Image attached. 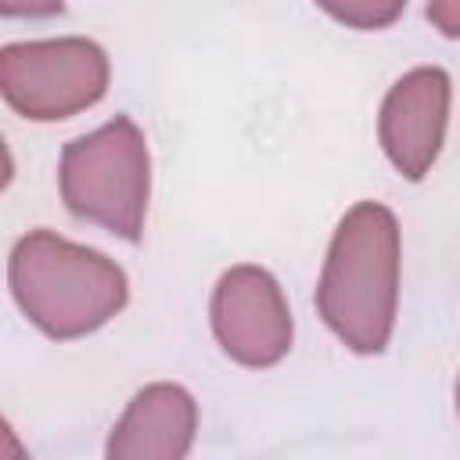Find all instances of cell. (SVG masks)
I'll use <instances>...</instances> for the list:
<instances>
[{
	"label": "cell",
	"instance_id": "obj_1",
	"mask_svg": "<svg viewBox=\"0 0 460 460\" xmlns=\"http://www.w3.org/2000/svg\"><path fill=\"white\" fill-rule=\"evenodd\" d=\"M399 262L395 212L381 201H356L331 237L316 284V313L345 349L359 356L388 349L399 316Z\"/></svg>",
	"mask_w": 460,
	"mask_h": 460
},
{
	"label": "cell",
	"instance_id": "obj_2",
	"mask_svg": "<svg viewBox=\"0 0 460 460\" xmlns=\"http://www.w3.org/2000/svg\"><path fill=\"white\" fill-rule=\"evenodd\" d=\"M7 284L25 320L58 341L101 331L129 302V277L115 259L43 226L14 241Z\"/></svg>",
	"mask_w": 460,
	"mask_h": 460
},
{
	"label": "cell",
	"instance_id": "obj_3",
	"mask_svg": "<svg viewBox=\"0 0 460 460\" xmlns=\"http://www.w3.org/2000/svg\"><path fill=\"white\" fill-rule=\"evenodd\" d=\"M58 190L75 219L97 223L122 241H140L151 198L144 129L129 115H115L68 140L58 158Z\"/></svg>",
	"mask_w": 460,
	"mask_h": 460
},
{
	"label": "cell",
	"instance_id": "obj_4",
	"mask_svg": "<svg viewBox=\"0 0 460 460\" xmlns=\"http://www.w3.org/2000/svg\"><path fill=\"white\" fill-rule=\"evenodd\" d=\"M111 83V61L86 36L22 40L0 47V93L29 122H61L93 108Z\"/></svg>",
	"mask_w": 460,
	"mask_h": 460
},
{
	"label": "cell",
	"instance_id": "obj_5",
	"mask_svg": "<svg viewBox=\"0 0 460 460\" xmlns=\"http://www.w3.org/2000/svg\"><path fill=\"white\" fill-rule=\"evenodd\" d=\"M208 316L219 349L241 367L262 370L291 352L295 323L284 288L270 270L255 262L230 266L216 280Z\"/></svg>",
	"mask_w": 460,
	"mask_h": 460
},
{
	"label": "cell",
	"instance_id": "obj_6",
	"mask_svg": "<svg viewBox=\"0 0 460 460\" xmlns=\"http://www.w3.org/2000/svg\"><path fill=\"white\" fill-rule=\"evenodd\" d=\"M453 83L438 65H417L392 83L377 111V140L392 169L406 180H424L438 162L449 126Z\"/></svg>",
	"mask_w": 460,
	"mask_h": 460
},
{
	"label": "cell",
	"instance_id": "obj_7",
	"mask_svg": "<svg viewBox=\"0 0 460 460\" xmlns=\"http://www.w3.org/2000/svg\"><path fill=\"white\" fill-rule=\"evenodd\" d=\"M198 435V402L183 385H144L108 435V460H183Z\"/></svg>",
	"mask_w": 460,
	"mask_h": 460
},
{
	"label": "cell",
	"instance_id": "obj_8",
	"mask_svg": "<svg viewBox=\"0 0 460 460\" xmlns=\"http://www.w3.org/2000/svg\"><path fill=\"white\" fill-rule=\"evenodd\" d=\"M313 4L349 29L374 32V29H388L406 11L410 0H313Z\"/></svg>",
	"mask_w": 460,
	"mask_h": 460
},
{
	"label": "cell",
	"instance_id": "obj_9",
	"mask_svg": "<svg viewBox=\"0 0 460 460\" xmlns=\"http://www.w3.org/2000/svg\"><path fill=\"white\" fill-rule=\"evenodd\" d=\"M65 11V0H0L4 18H54Z\"/></svg>",
	"mask_w": 460,
	"mask_h": 460
},
{
	"label": "cell",
	"instance_id": "obj_10",
	"mask_svg": "<svg viewBox=\"0 0 460 460\" xmlns=\"http://www.w3.org/2000/svg\"><path fill=\"white\" fill-rule=\"evenodd\" d=\"M428 22L446 40H460V0H428Z\"/></svg>",
	"mask_w": 460,
	"mask_h": 460
},
{
	"label": "cell",
	"instance_id": "obj_11",
	"mask_svg": "<svg viewBox=\"0 0 460 460\" xmlns=\"http://www.w3.org/2000/svg\"><path fill=\"white\" fill-rule=\"evenodd\" d=\"M456 417H460V374H456Z\"/></svg>",
	"mask_w": 460,
	"mask_h": 460
}]
</instances>
